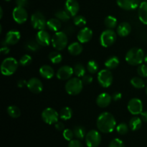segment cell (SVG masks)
<instances>
[{
	"label": "cell",
	"instance_id": "obj_1",
	"mask_svg": "<svg viewBox=\"0 0 147 147\" xmlns=\"http://www.w3.org/2000/svg\"><path fill=\"white\" fill-rule=\"evenodd\" d=\"M96 126L98 131L102 133H111L116 128V121L111 113L103 112L98 116Z\"/></svg>",
	"mask_w": 147,
	"mask_h": 147
},
{
	"label": "cell",
	"instance_id": "obj_2",
	"mask_svg": "<svg viewBox=\"0 0 147 147\" xmlns=\"http://www.w3.org/2000/svg\"><path fill=\"white\" fill-rule=\"evenodd\" d=\"M145 54L142 49L139 47H133L127 52L125 60L128 64L133 66L139 65L142 64L144 60Z\"/></svg>",
	"mask_w": 147,
	"mask_h": 147
},
{
	"label": "cell",
	"instance_id": "obj_3",
	"mask_svg": "<svg viewBox=\"0 0 147 147\" xmlns=\"http://www.w3.org/2000/svg\"><path fill=\"white\" fill-rule=\"evenodd\" d=\"M83 83L79 78H71L65 83V89L67 94L70 96H76L83 90Z\"/></svg>",
	"mask_w": 147,
	"mask_h": 147
},
{
	"label": "cell",
	"instance_id": "obj_4",
	"mask_svg": "<svg viewBox=\"0 0 147 147\" xmlns=\"http://www.w3.org/2000/svg\"><path fill=\"white\" fill-rule=\"evenodd\" d=\"M19 63L14 57H7L1 64V73L4 76H10L14 74L18 68Z\"/></svg>",
	"mask_w": 147,
	"mask_h": 147
},
{
	"label": "cell",
	"instance_id": "obj_5",
	"mask_svg": "<svg viewBox=\"0 0 147 147\" xmlns=\"http://www.w3.org/2000/svg\"><path fill=\"white\" fill-rule=\"evenodd\" d=\"M68 39L67 36L64 32H55L52 37V45L57 51L64 50L67 45Z\"/></svg>",
	"mask_w": 147,
	"mask_h": 147
},
{
	"label": "cell",
	"instance_id": "obj_6",
	"mask_svg": "<svg viewBox=\"0 0 147 147\" xmlns=\"http://www.w3.org/2000/svg\"><path fill=\"white\" fill-rule=\"evenodd\" d=\"M116 33L113 30L107 29L101 33L100 36V43L103 47H109L116 41Z\"/></svg>",
	"mask_w": 147,
	"mask_h": 147
},
{
	"label": "cell",
	"instance_id": "obj_7",
	"mask_svg": "<svg viewBox=\"0 0 147 147\" xmlns=\"http://www.w3.org/2000/svg\"><path fill=\"white\" fill-rule=\"evenodd\" d=\"M97 80L101 87L109 88L111 86L113 80V75L109 69H103L98 73Z\"/></svg>",
	"mask_w": 147,
	"mask_h": 147
},
{
	"label": "cell",
	"instance_id": "obj_8",
	"mask_svg": "<svg viewBox=\"0 0 147 147\" xmlns=\"http://www.w3.org/2000/svg\"><path fill=\"white\" fill-rule=\"evenodd\" d=\"M31 24L34 29L37 30H45L47 27V20L44 14L37 11L33 13L31 16Z\"/></svg>",
	"mask_w": 147,
	"mask_h": 147
},
{
	"label": "cell",
	"instance_id": "obj_9",
	"mask_svg": "<svg viewBox=\"0 0 147 147\" xmlns=\"http://www.w3.org/2000/svg\"><path fill=\"white\" fill-rule=\"evenodd\" d=\"M42 119L47 124H55L58 121L60 115L53 108H47L44 109L41 114Z\"/></svg>",
	"mask_w": 147,
	"mask_h": 147
},
{
	"label": "cell",
	"instance_id": "obj_10",
	"mask_svg": "<svg viewBox=\"0 0 147 147\" xmlns=\"http://www.w3.org/2000/svg\"><path fill=\"white\" fill-rule=\"evenodd\" d=\"M85 139L88 147H98L101 143V136L96 130L89 131Z\"/></svg>",
	"mask_w": 147,
	"mask_h": 147
},
{
	"label": "cell",
	"instance_id": "obj_11",
	"mask_svg": "<svg viewBox=\"0 0 147 147\" xmlns=\"http://www.w3.org/2000/svg\"><path fill=\"white\" fill-rule=\"evenodd\" d=\"M127 109L131 114L137 116L143 111V103L139 98H133L128 103Z\"/></svg>",
	"mask_w": 147,
	"mask_h": 147
},
{
	"label": "cell",
	"instance_id": "obj_12",
	"mask_svg": "<svg viewBox=\"0 0 147 147\" xmlns=\"http://www.w3.org/2000/svg\"><path fill=\"white\" fill-rule=\"evenodd\" d=\"M12 17L17 24H24L28 19V14L24 7H17L13 9Z\"/></svg>",
	"mask_w": 147,
	"mask_h": 147
},
{
	"label": "cell",
	"instance_id": "obj_13",
	"mask_svg": "<svg viewBox=\"0 0 147 147\" xmlns=\"http://www.w3.org/2000/svg\"><path fill=\"white\" fill-rule=\"evenodd\" d=\"M74 74L73 67L69 65H63L57 70L56 76L60 80H68Z\"/></svg>",
	"mask_w": 147,
	"mask_h": 147
},
{
	"label": "cell",
	"instance_id": "obj_14",
	"mask_svg": "<svg viewBox=\"0 0 147 147\" xmlns=\"http://www.w3.org/2000/svg\"><path fill=\"white\" fill-rule=\"evenodd\" d=\"M36 40L39 45L42 47L49 46L50 43H52L51 36L45 30H39L36 34Z\"/></svg>",
	"mask_w": 147,
	"mask_h": 147
},
{
	"label": "cell",
	"instance_id": "obj_15",
	"mask_svg": "<svg viewBox=\"0 0 147 147\" xmlns=\"http://www.w3.org/2000/svg\"><path fill=\"white\" fill-rule=\"evenodd\" d=\"M27 87L32 93L38 94L43 90V85L41 80L37 78H32L27 81Z\"/></svg>",
	"mask_w": 147,
	"mask_h": 147
},
{
	"label": "cell",
	"instance_id": "obj_16",
	"mask_svg": "<svg viewBox=\"0 0 147 147\" xmlns=\"http://www.w3.org/2000/svg\"><path fill=\"white\" fill-rule=\"evenodd\" d=\"M116 2L120 8L127 11L136 9L141 4L140 0H116Z\"/></svg>",
	"mask_w": 147,
	"mask_h": 147
},
{
	"label": "cell",
	"instance_id": "obj_17",
	"mask_svg": "<svg viewBox=\"0 0 147 147\" xmlns=\"http://www.w3.org/2000/svg\"><path fill=\"white\" fill-rule=\"evenodd\" d=\"M93 37V31L90 28L84 27L78 32L77 34V39L79 42L87 43Z\"/></svg>",
	"mask_w": 147,
	"mask_h": 147
},
{
	"label": "cell",
	"instance_id": "obj_18",
	"mask_svg": "<svg viewBox=\"0 0 147 147\" xmlns=\"http://www.w3.org/2000/svg\"><path fill=\"white\" fill-rule=\"evenodd\" d=\"M65 9L70 14L71 17H74L78 13L80 6L77 0H66L65 3Z\"/></svg>",
	"mask_w": 147,
	"mask_h": 147
},
{
	"label": "cell",
	"instance_id": "obj_19",
	"mask_svg": "<svg viewBox=\"0 0 147 147\" xmlns=\"http://www.w3.org/2000/svg\"><path fill=\"white\" fill-rule=\"evenodd\" d=\"M21 38V34L20 32L17 30H10L6 34L4 41L6 42L8 45H16Z\"/></svg>",
	"mask_w": 147,
	"mask_h": 147
},
{
	"label": "cell",
	"instance_id": "obj_20",
	"mask_svg": "<svg viewBox=\"0 0 147 147\" xmlns=\"http://www.w3.org/2000/svg\"><path fill=\"white\" fill-rule=\"evenodd\" d=\"M112 96L107 93H102L96 98V104L100 108H106L112 101Z\"/></svg>",
	"mask_w": 147,
	"mask_h": 147
},
{
	"label": "cell",
	"instance_id": "obj_21",
	"mask_svg": "<svg viewBox=\"0 0 147 147\" xmlns=\"http://www.w3.org/2000/svg\"><path fill=\"white\" fill-rule=\"evenodd\" d=\"M131 32V26L129 22H121L116 29V33L119 36L122 37H126L129 35Z\"/></svg>",
	"mask_w": 147,
	"mask_h": 147
},
{
	"label": "cell",
	"instance_id": "obj_22",
	"mask_svg": "<svg viewBox=\"0 0 147 147\" xmlns=\"http://www.w3.org/2000/svg\"><path fill=\"white\" fill-rule=\"evenodd\" d=\"M39 73L42 78L47 79V80L51 79L55 76L54 69L48 65H44L41 66L39 70Z\"/></svg>",
	"mask_w": 147,
	"mask_h": 147
},
{
	"label": "cell",
	"instance_id": "obj_23",
	"mask_svg": "<svg viewBox=\"0 0 147 147\" xmlns=\"http://www.w3.org/2000/svg\"><path fill=\"white\" fill-rule=\"evenodd\" d=\"M138 15L141 22L147 25V1L141 2L138 9Z\"/></svg>",
	"mask_w": 147,
	"mask_h": 147
},
{
	"label": "cell",
	"instance_id": "obj_24",
	"mask_svg": "<svg viewBox=\"0 0 147 147\" xmlns=\"http://www.w3.org/2000/svg\"><path fill=\"white\" fill-rule=\"evenodd\" d=\"M83 50V47L81 43L79 42H74L70 44L67 47V51L71 55L78 56L82 53Z\"/></svg>",
	"mask_w": 147,
	"mask_h": 147
},
{
	"label": "cell",
	"instance_id": "obj_25",
	"mask_svg": "<svg viewBox=\"0 0 147 147\" xmlns=\"http://www.w3.org/2000/svg\"><path fill=\"white\" fill-rule=\"evenodd\" d=\"M62 24L60 20L57 18H51L47 21V27L52 32H57L61 29Z\"/></svg>",
	"mask_w": 147,
	"mask_h": 147
},
{
	"label": "cell",
	"instance_id": "obj_26",
	"mask_svg": "<svg viewBox=\"0 0 147 147\" xmlns=\"http://www.w3.org/2000/svg\"><path fill=\"white\" fill-rule=\"evenodd\" d=\"M119 63H120V60L119 57L116 56H111L106 60L105 66L109 70H113L119 65Z\"/></svg>",
	"mask_w": 147,
	"mask_h": 147
},
{
	"label": "cell",
	"instance_id": "obj_27",
	"mask_svg": "<svg viewBox=\"0 0 147 147\" xmlns=\"http://www.w3.org/2000/svg\"><path fill=\"white\" fill-rule=\"evenodd\" d=\"M142 121H143L142 120L141 118L138 117V116H134V117L131 118L130 119V121H129V128L131 129V130L134 131L139 130L142 127Z\"/></svg>",
	"mask_w": 147,
	"mask_h": 147
},
{
	"label": "cell",
	"instance_id": "obj_28",
	"mask_svg": "<svg viewBox=\"0 0 147 147\" xmlns=\"http://www.w3.org/2000/svg\"><path fill=\"white\" fill-rule=\"evenodd\" d=\"M59 115H60V118L62 120H70L72 118V116H73V110H72L70 107L65 106V107L63 108V109L60 110Z\"/></svg>",
	"mask_w": 147,
	"mask_h": 147
},
{
	"label": "cell",
	"instance_id": "obj_29",
	"mask_svg": "<svg viewBox=\"0 0 147 147\" xmlns=\"http://www.w3.org/2000/svg\"><path fill=\"white\" fill-rule=\"evenodd\" d=\"M73 132H74L75 137L80 140H83L86 138V131L85 128L82 126H76L73 129Z\"/></svg>",
	"mask_w": 147,
	"mask_h": 147
},
{
	"label": "cell",
	"instance_id": "obj_30",
	"mask_svg": "<svg viewBox=\"0 0 147 147\" xmlns=\"http://www.w3.org/2000/svg\"><path fill=\"white\" fill-rule=\"evenodd\" d=\"M48 58L53 64H59L63 60V56L58 51H53L50 53Z\"/></svg>",
	"mask_w": 147,
	"mask_h": 147
},
{
	"label": "cell",
	"instance_id": "obj_31",
	"mask_svg": "<svg viewBox=\"0 0 147 147\" xmlns=\"http://www.w3.org/2000/svg\"><path fill=\"white\" fill-rule=\"evenodd\" d=\"M104 24L108 29L113 30L117 26V19L112 15H109L105 18Z\"/></svg>",
	"mask_w": 147,
	"mask_h": 147
},
{
	"label": "cell",
	"instance_id": "obj_32",
	"mask_svg": "<svg viewBox=\"0 0 147 147\" xmlns=\"http://www.w3.org/2000/svg\"><path fill=\"white\" fill-rule=\"evenodd\" d=\"M73 70H74V74L78 78H82L86 74V67L81 63H76L73 67Z\"/></svg>",
	"mask_w": 147,
	"mask_h": 147
},
{
	"label": "cell",
	"instance_id": "obj_33",
	"mask_svg": "<svg viewBox=\"0 0 147 147\" xmlns=\"http://www.w3.org/2000/svg\"><path fill=\"white\" fill-rule=\"evenodd\" d=\"M40 45L37 42V40H30L27 41V42L24 45V47L27 50L30 52H36L40 49Z\"/></svg>",
	"mask_w": 147,
	"mask_h": 147
},
{
	"label": "cell",
	"instance_id": "obj_34",
	"mask_svg": "<svg viewBox=\"0 0 147 147\" xmlns=\"http://www.w3.org/2000/svg\"><path fill=\"white\" fill-rule=\"evenodd\" d=\"M56 18L63 22H67L70 19V14L65 9H60L55 14Z\"/></svg>",
	"mask_w": 147,
	"mask_h": 147
},
{
	"label": "cell",
	"instance_id": "obj_35",
	"mask_svg": "<svg viewBox=\"0 0 147 147\" xmlns=\"http://www.w3.org/2000/svg\"><path fill=\"white\" fill-rule=\"evenodd\" d=\"M7 111L9 116L13 119L19 118L21 115V111H20V109L16 106H9L7 108Z\"/></svg>",
	"mask_w": 147,
	"mask_h": 147
},
{
	"label": "cell",
	"instance_id": "obj_36",
	"mask_svg": "<svg viewBox=\"0 0 147 147\" xmlns=\"http://www.w3.org/2000/svg\"><path fill=\"white\" fill-rule=\"evenodd\" d=\"M131 84L133 87L137 89H142L145 87V82L141 77H134L131 80Z\"/></svg>",
	"mask_w": 147,
	"mask_h": 147
},
{
	"label": "cell",
	"instance_id": "obj_37",
	"mask_svg": "<svg viewBox=\"0 0 147 147\" xmlns=\"http://www.w3.org/2000/svg\"><path fill=\"white\" fill-rule=\"evenodd\" d=\"M86 68H87L88 73H90V74H95L98 70V64L97 63V62L93 60H89L87 63V65H86Z\"/></svg>",
	"mask_w": 147,
	"mask_h": 147
},
{
	"label": "cell",
	"instance_id": "obj_38",
	"mask_svg": "<svg viewBox=\"0 0 147 147\" xmlns=\"http://www.w3.org/2000/svg\"><path fill=\"white\" fill-rule=\"evenodd\" d=\"M73 22L76 27H84L87 23V20H86V17H83V15H76L73 19Z\"/></svg>",
	"mask_w": 147,
	"mask_h": 147
},
{
	"label": "cell",
	"instance_id": "obj_39",
	"mask_svg": "<svg viewBox=\"0 0 147 147\" xmlns=\"http://www.w3.org/2000/svg\"><path fill=\"white\" fill-rule=\"evenodd\" d=\"M32 62V58L30 55L26 54L24 55L23 56H22L21 58L20 59V61H19V63L21 66H23V67H27V66L30 65V64Z\"/></svg>",
	"mask_w": 147,
	"mask_h": 147
},
{
	"label": "cell",
	"instance_id": "obj_40",
	"mask_svg": "<svg viewBox=\"0 0 147 147\" xmlns=\"http://www.w3.org/2000/svg\"><path fill=\"white\" fill-rule=\"evenodd\" d=\"M116 131L120 135H125L129 131V126L125 123H120L116 126Z\"/></svg>",
	"mask_w": 147,
	"mask_h": 147
},
{
	"label": "cell",
	"instance_id": "obj_41",
	"mask_svg": "<svg viewBox=\"0 0 147 147\" xmlns=\"http://www.w3.org/2000/svg\"><path fill=\"white\" fill-rule=\"evenodd\" d=\"M138 75L141 78H147V65L141 64L137 68Z\"/></svg>",
	"mask_w": 147,
	"mask_h": 147
},
{
	"label": "cell",
	"instance_id": "obj_42",
	"mask_svg": "<svg viewBox=\"0 0 147 147\" xmlns=\"http://www.w3.org/2000/svg\"><path fill=\"white\" fill-rule=\"evenodd\" d=\"M63 136L65 140L68 141V142H70V141L73 139V137L75 136V135H74V132H73V130H71V129H66L63 131Z\"/></svg>",
	"mask_w": 147,
	"mask_h": 147
},
{
	"label": "cell",
	"instance_id": "obj_43",
	"mask_svg": "<svg viewBox=\"0 0 147 147\" xmlns=\"http://www.w3.org/2000/svg\"><path fill=\"white\" fill-rule=\"evenodd\" d=\"M109 147H125V145L124 143L123 142V141L116 138V139H113V140L110 142Z\"/></svg>",
	"mask_w": 147,
	"mask_h": 147
},
{
	"label": "cell",
	"instance_id": "obj_44",
	"mask_svg": "<svg viewBox=\"0 0 147 147\" xmlns=\"http://www.w3.org/2000/svg\"><path fill=\"white\" fill-rule=\"evenodd\" d=\"M10 50L9 48L8 47V45L6 43V42L4 41H2V42H1V50H0V52H1V53L2 55H7L9 53Z\"/></svg>",
	"mask_w": 147,
	"mask_h": 147
},
{
	"label": "cell",
	"instance_id": "obj_45",
	"mask_svg": "<svg viewBox=\"0 0 147 147\" xmlns=\"http://www.w3.org/2000/svg\"><path fill=\"white\" fill-rule=\"evenodd\" d=\"M93 77L89 74H86L83 77H82V81H83V84L85 85H89L93 82Z\"/></svg>",
	"mask_w": 147,
	"mask_h": 147
},
{
	"label": "cell",
	"instance_id": "obj_46",
	"mask_svg": "<svg viewBox=\"0 0 147 147\" xmlns=\"http://www.w3.org/2000/svg\"><path fill=\"white\" fill-rule=\"evenodd\" d=\"M68 147H83V146L78 139H73L69 142Z\"/></svg>",
	"mask_w": 147,
	"mask_h": 147
},
{
	"label": "cell",
	"instance_id": "obj_47",
	"mask_svg": "<svg viewBox=\"0 0 147 147\" xmlns=\"http://www.w3.org/2000/svg\"><path fill=\"white\" fill-rule=\"evenodd\" d=\"M55 128L56 130L59 131H63L65 129L64 123L60 121H57V123H55Z\"/></svg>",
	"mask_w": 147,
	"mask_h": 147
},
{
	"label": "cell",
	"instance_id": "obj_48",
	"mask_svg": "<svg viewBox=\"0 0 147 147\" xmlns=\"http://www.w3.org/2000/svg\"><path fill=\"white\" fill-rule=\"evenodd\" d=\"M16 4L18 7H25L28 4V0H16Z\"/></svg>",
	"mask_w": 147,
	"mask_h": 147
},
{
	"label": "cell",
	"instance_id": "obj_49",
	"mask_svg": "<svg viewBox=\"0 0 147 147\" xmlns=\"http://www.w3.org/2000/svg\"><path fill=\"white\" fill-rule=\"evenodd\" d=\"M122 98V94L119 92H116V93H113V95L112 96V99H113L114 101H119V100H121Z\"/></svg>",
	"mask_w": 147,
	"mask_h": 147
},
{
	"label": "cell",
	"instance_id": "obj_50",
	"mask_svg": "<svg viewBox=\"0 0 147 147\" xmlns=\"http://www.w3.org/2000/svg\"><path fill=\"white\" fill-rule=\"evenodd\" d=\"M27 81H26L25 80H23V79H21V80H19L18 81H17V87L19 88H23L24 87V86H27Z\"/></svg>",
	"mask_w": 147,
	"mask_h": 147
},
{
	"label": "cell",
	"instance_id": "obj_51",
	"mask_svg": "<svg viewBox=\"0 0 147 147\" xmlns=\"http://www.w3.org/2000/svg\"><path fill=\"white\" fill-rule=\"evenodd\" d=\"M141 119L145 123H147V111H142L141 113Z\"/></svg>",
	"mask_w": 147,
	"mask_h": 147
},
{
	"label": "cell",
	"instance_id": "obj_52",
	"mask_svg": "<svg viewBox=\"0 0 147 147\" xmlns=\"http://www.w3.org/2000/svg\"><path fill=\"white\" fill-rule=\"evenodd\" d=\"M0 12H1V14H0V18H2L3 17V9L1 7H0Z\"/></svg>",
	"mask_w": 147,
	"mask_h": 147
},
{
	"label": "cell",
	"instance_id": "obj_53",
	"mask_svg": "<svg viewBox=\"0 0 147 147\" xmlns=\"http://www.w3.org/2000/svg\"><path fill=\"white\" fill-rule=\"evenodd\" d=\"M144 63H146V64L147 65V54L146 55H145V57H144Z\"/></svg>",
	"mask_w": 147,
	"mask_h": 147
},
{
	"label": "cell",
	"instance_id": "obj_54",
	"mask_svg": "<svg viewBox=\"0 0 147 147\" xmlns=\"http://www.w3.org/2000/svg\"><path fill=\"white\" fill-rule=\"evenodd\" d=\"M146 94L147 95V86H146Z\"/></svg>",
	"mask_w": 147,
	"mask_h": 147
},
{
	"label": "cell",
	"instance_id": "obj_55",
	"mask_svg": "<svg viewBox=\"0 0 147 147\" xmlns=\"http://www.w3.org/2000/svg\"><path fill=\"white\" fill-rule=\"evenodd\" d=\"M6 1H11V0H5Z\"/></svg>",
	"mask_w": 147,
	"mask_h": 147
}]
</instances>
